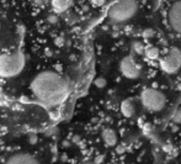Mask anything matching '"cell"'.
<instances>
[{
    "label": "cell",
    "mask_w": 181,
    "mask_h": 164,
    "mask_svg": "<svg viewBox=\"0 0 181 164\" xmlns=\"http://www.w3.org/2000/svg\"><path fill=\"white\" fill-rule=\"evenodd\" d=\"M30 89L36 99L46 106L61 104L69 93V83L53 70H43L32 79Z\"/></svg>",
    "instance_id": "cell-1"
},
{
    "label": "cell",
    "mask_w": 181,
    "mask_h": 164,
    "mask_svg": "<svg viewBox=\"0 0 181 164\" xmlns=\"http://www.w3.org/2000/svg\"><path fill=\"white\" fill-rule=\"evenodd\" d=\"M26 57L21 51L0 54V78L9 79L18 77L23 70Z\"/></svg>",
    "instance_id": "cell-2"
},
{
    "label": "cell",
    "mask_w": 181,
    "mask_h": 164,
    "mask_svg": "<svg viewBox=\"0 0 181 164\" xmlns=\"http://www.w3.org/2000/svg\"><path fill=\"white\" fill-rule=\"evenodd\" d=\"M138 0H118L115 3L107 12V18L115 23L129 21L137 14Z\"/></svg>",
    "instance_id": "cell-3"
},
{
    "label": "cell",
    "mask_w": 181,
    "mask_h": 164,
    "mask_svg": "<svg viewBox=\"0 0 181 164\" xmlns=\"http://www.w3.org/2000/svg\"><path fill=\"white\" fill-rule=\"evenodd\" d=\"M142 105L149 111H160L165 108L166 97L157 89H145L141 94Z\"/></svg>",
    "instance_id": "cell-4"
},
{
    "label": "cell",
    "mask_w": 181,
    "mask_h": 164,
    "mask_svg": "<svg viewBox=\"0 0 181 164\" xmlns=\"http://www.w3.org/2000/svg\"><path fill=\"white\" fill-rule=\"evenodd\" d=\"M181 65V52L177 48H171L161 61V68L168 73L176 72Z\"/></svg>",
    "instance_id": "cell-5"
},
{
    "label": "cell",
    "mask_w": 181,
    "mask_h": 164,
    "mask_svg": "<svg viewBox=\"0 0 181 164\" xmlns=\"http://www.w3.org/2000/svg\"><path fill=\"white\" fill-rule=\"evenodd\" d=\"M168 20L170 27L176 34L181 35V0H176L170 5L168 11Z\"/></svg>",
    "instance_id": "cell-6"
},
{
    "label": "cell",
    "mask_w": 181,
    "mask_h": 164,
    "mask_svg": "<svg viewBox=\"0 0 181 164\" xmlns=\"http://www.w3.org/2000/svg\"><path fill=\"white\" fill-rule=\"evenodd\" d=\"M120 69H121V73L126 78H129V79H136L139 77V68L137 67V64L134 63V61L131 58V57H125L121 63H120Z\"/></svg>",
    "instance_id": "cell-7"
},
{
    "label": "cell",
    "mask_w": 181,
    "mask_h": 164,
    "mask_svg": "<svg viewBox=\"0 0 181 164\" xmlns=\"http://www.w3.org/2000/svg\"><path fill=\"white\" fill-rule=\"evenodd\" d=\"M7 163H12V164H35L38 163V160L36 159V157H34L32 154L28 153H15L12 155H10L7 158Z\"/></svg>",
    "instance_id": "cell-8"
},
{
    "label": "cell",
    "mask_w": 181,
    "mask_h": 164,
    "mask_svg": "<svg viewBox=\"0 0 181 164\" xmlns=\"http://www.w3.org/2000/svg\"><path fill=\"white\" fill-rule=\"evenodd\" d=\"M73 4V0H51L52 9L55 14H62L67 11Z\"/></svg>",
    "instance_id": "cell-9"
},
{
    "label": "cell",
    "mask_w": 181,
    "mask_h": 164,
    "mask_svg": "<svg viewBox=\"0 0 181 164\" xmlns=\"http://www.w3.org/2000/svg\"><path fill=\"white\" fill-rule=\"evenodd\" d=\"M102 139L107 146H113L117 141V136L112 130L106 128V130H104V132H102Z\"/></svg>",
    "instance_id": "cell-10"
},
{
    "label": "cell",
    "mask_w": 181,
    "mask_h": 164,
    "mask_svg": "<svg viewBox=\"0 0 181 164\" xmlns=\"http://www.w3.org/2000/svg\"><path fill=\"white\" fill-rule=\"evenodd\" d=\"M121 110L123 112V115L127 117H131V116H133V113H134V105L132 101H129V100H126V101H123L122 102V106H121Z\"/></svg>",
    "instance_id": "cell-11"
},
{
    "label": "cell",
    "mask_w": 181,
    "mask_h": 164,
    "mask_svg": "<svg viewBox=\"0 0 181 164\" xmlns=\"http://www.w3.org/2000/svg\"><path fill=\"white\" fill-rule=\"evenodd\" d=\"M47 21L49 23H55L57 21H58V16H57V14H51L47 16Z\"/></svg>",
    "instance_id": "cell-12"
},
{
    "label": "cell",
    "mask_w": 181,
    "mask_h": 164,
    "mask_svg": "<svg viewBox=\"0 0 181 164\" xmlns=\"http://www.w3.org/2000/svg\"><path fill=\"white\" fill-rule=\"evenodd\" d=\"M95 84H96L99 88H102V86L105 85V80H104V79H97V80L95 81Z\"/></svg>",
    "instance_id": "cell-13"
},
{
    "label": "cell",
    "mask_w": 181,
    "mask_h": 164,
    "mask_svg": "<svg viewBox=\"0 0 181 164\" xmlns=\"http://www.w3.org/2000/svg\"><path fill=\"white\" fill-rule=\"evenodd\" d=\"M31 144H35V143H37V136H35V135H31L30 136V141H28Z\"/></svg>",
    "instance_id": "cell-14"
}]
</instances>
